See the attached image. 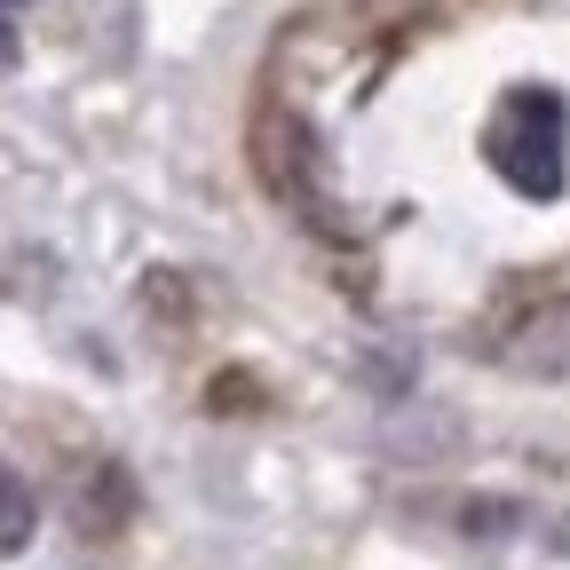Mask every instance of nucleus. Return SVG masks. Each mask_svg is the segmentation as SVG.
Here are the masks:
<instances>
[{
    "mask_svg": "<svg viewBox=\"0 0 570 570\" xmlns=\"http://www.w3.org/2000/svg\"><path fill=\"white\" fill-rule=\"evenodd\" d=\"M547 547H554V554H570V515H562V523L547 531Z\"/></svg>",
    "mask_w": 570,
    "mask_h": 570,
    "instance_id": "nucleus-6",
    "label": "nucleus"
},
{
    "mask_svg": "<svg viewBox=\"0 0 570 570\" xmlns=\"http://www.w3.org/2000/svg\"><path fill=\"white\" fill-rule=\"evenodd\" d=\"M460 523H468V539H508L523 523V508H515V499H468Z\"/></svg>",
    "mask_w": 570,
    "mask_h": 570,
    "instance_id": "nucleus-5",
    "label": "nucleus"
},
{
    "mask_svg": "<svg viewBox=\"0 0 570 570\" xmlns=\"http://www.w3.org/2000/svg\"><path fill=\"white\" fill-rule=\"evenodd\" d=\"M508 373H523V381H570V302H547V309H531L515 333H508Z\"/></svg>",
    "mask_w": 570,
    "mask_h": 570,
    "instance_id": "nucleus-2",
    "label": "nucleus"
},
{
    "mask_svg": "<svg viewBox=\"0 0 570 570\" xmlns=\"http://www.w3.org/2000/svg\"><path fill=\"white\" fill-rule=\"evenodd\" d=\"M32 531H40V499H32V483H24L17 468H0V554H17Z\"/></svg>",
    "mask_w": 570,
    "mask_h": 570,
    "instance_id": "nucleus-3",
    "label": "nucleus"
},
{
    "mask_svg": "<svg viewBox=\"0 0 570 570\" xmlns=\"http://www.w3.org/2000/svg\"><path fill=\"white\" fill-rule=\"evenodd\" d=\"M0 63H17V24H0Z\"/></svg>",
    "mask_w": 570,
    "mask_h": 570,
    "instance_id": "nucleus-7",
    "label": "nucleus"
},
{
    "mask_svg": "<svg viewBox=\"0 0 570 570\" xmlns=\"http://www.w3.org/2000/svg\"><path fill=\"white\" fill-rule=\"evenodd\" d=\"M127 508H135V491H127V475L104 460V468H96V483H88V531H96V539H104V531H119V515H127Z\"/></svg>",
    "mask_w": 570,
    "mask_h": 570,
    "instance_id": "nucleus-4",
    "label": "nucleus"
},
{
    "mask_svg": "<svg viewBox=\"0 0 570 570\" xmlns=\"http://www.w3.org/2000/svg\"><path fill=\"white\" fill-rule=\"evenodd\" d=\"M9 9H32V0H0V17H9Z\"/></svg>",
    "mask_w": 570,
    "mask_h": 570,
    "instance_id": "nucleus-8",
    "label": "nucleus"
},
{
    "mask_svg": "<svg viewBox=\"0 0 570 570\" xmlns=\"http://www.w3.org/2000/svg\"><path fill=\"white\" fill-rule=\"evenodd\" d=\"M491 167L523 198H562V151H570V104L554 88H515L491 119Z\"/></svg>",
    "mask_w": 570,
    "mask_h": 570,
    "instance_id": "nucleus-1",
    "label": "nucleus"
}]
</instances>
